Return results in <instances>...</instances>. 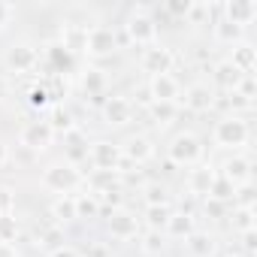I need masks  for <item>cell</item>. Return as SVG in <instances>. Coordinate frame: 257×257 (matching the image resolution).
I'll use <instances>...</instances> for the list:
<instances>
[{
    "instance_id": "cell-47",
    "label": "cell",
    "mask_w": 257,
    "mask_h": 257,
    "mask_svg": "<svg viewBox=\"0 0 257 257\" xmlns=\"http://www.w3.org/2000/svg\"><path fill=\"white\" fill-rule=\"evenodd\" d=\"M10 19H13V7L0 0V28H7V25H10Z\"/></svg>"
},
{
    "instance_id": "cell-3",
    "label": "cell",
    "mask_w": 257,
    "mask_h": 257,
    "mask_svg": "<svg viewBox=\"0 0 257 257\" xmlns=\"http://www.w3.org/2000/svg\"><path fill=\"white\" fill-rule=\"evenodd\" d=\"M124 34H127V40L137 43V46H155V40H158V22L146 10H134L131 16L124 19Z\"/></svg>"
},
{
    "instance_id": "cell-20",
    "label": "cell",
    "mask_w": 257,
    "mask_h": 257,
    "mask_svg": "<svg viewBox=\"0 0 257 257\" xmlns=\"http://www.w3.org/2000/svg\"><path fill=\"white\" fill-rule=\"evenodd\" d=\"M215 170L212 167H197V170H191V176H188V191L194 194V197H209V188H212V182H215Z\"/></svg>"
},
{
    "instance_id": "cell-17",
    "label": "cell",
    "mask_w": 257,
    "mask_h": 257,
    "mask_svg": "<svg viewBox=\"0 0 257 257\" xmlns=\"http://www.w3.org/2000/svg\"><path fill=\"white\" fill-rule=\"evenodd\" d=\"M137 230H140V227H137V215L124 212V209H118V212L109 215V233H112L115 239H134Z\"/></svg>"
},
{
    "instance_id": "cell-39",
    "label": "cell",
    "mask_w": 257,
    "mask_h": 257,
    "mask_svg": "<svg viewBox=\"0 0 257 257\" xmlns=\"http://www.w3.org/2000/svg\"><path fill=\"white\" fill-rule=\"evenodd\" d=\"M40 245H43V248H49V251H55V248H61V245H64V233H61L58 227H49V230L40 236Z\"/></svg>"
},
{
    "instance_id": "cell-43",
    "label": "cell",
    "mask_w": 257,
    "mask_h": 257,
    "mask_svg": "<svg viewBox=\"0 0 257 257\" xmlns=\"http://www.w3.org/2000/svg\"><path fill=\"white\" fill-rule=\"evenodd\" d=\"M203 212H206L209 218H224V212H227V203H218V200H209V197H206V203H203Z\"/></svg>"
},
{
    "instance_id": "cell-27",
    "label": "cell",
    "mask_w": 257,
    "mask_h": 257,
    "mask_svg": "<svg viewBox=\"0 0 257 257\" xmlns=\"http://www.w3.org/2000/svg\"><path fill=\"white\" fill-rule=\"evenodd\" d=\"M185 242H188V251H191L194 257H209V254L215 251V242H212L209 233H197V230H194Z\"/></svg>"
},
{
    "instance_id": "cell-18",
    "label": "cell",
    "mask_w": 257,
    "mask_h": 257,
    "mask_svg": "<svg viewBox=\"0 0 257 257\" xmlns=\"http://www.w3.org/2000/svg\"><path fill=\"white\" fill-rule=\"evenodd\" d=\"M212 82L221 88V91H236L239 88V82H242V73L230 64V61H218L215 67H212Z\"/></svg>"
},
{
    "instance_id": "cell-51",
    "label": "cell",
    "mask_w": 257,
    "mask_h": 257,
    "mask_svg": "<svg viewBox=\"0 0 257 257\" xmlns=\"http://www.w3.org/2000/svg\"><path fill=\"white\" fill-rule=\"evenodd\" d=\"M227 257H242V254H227Z\"/></svg>"
},
{
    "instance_id": "cell-42",
    "label": "cell",
    "mask_w": 257,
    "mask_h": 257,
    "mask_svg": "<svg viewBox=\"0 0 257 257\" xmlns=\"http://www.w3.org/2000/svg\"><path fill=\"white\" fill-rule=\"evenodd\" d=\"M13 206H16V197H13V191L0 185V215H13Z\"/></svg>"
},
{
    "instance_id": "cell-22",
    "label": "cell",
    "mask_w": 257,
    "mask_h": 257,
    "mask_svg": "<svg viewBox=\"0 0 257 257\" xmlns=\"http://www.w3.org/2000/svg\"><path fill=\"white\" fill-rule=\"evenodd\" d=\"M85 34H88V28H79V25H67L58 43L76 55V52H85Z\"/></svg>"
},
{
    "instance_id": "cell-45",
    "label": "cell",
    "mask_w": 257,
    "mask_h": 257,
    "mask_svg": "<svg viewBox=\"0 0 257 257\" xmlns=\"http://www.w3.org/2000/svg\"><path fill=\"white\" fill-rule=\"evenodd\" d=\"M242 245H245V251L251 254V251L257 248V230H245V233H242Z\"/></svg>"
},
{
    "instance_id": "cell-40",
    "label": "cell",
    "mask_w": 257,
    "mask_h": 257,
    "mask_svg": "<svg viewBox=\"0 0 257 257\" xmlns=\"http://www.w3.org/2000/svg\"><path fill=\"white\" fill-rule=\"evenodd\" d=\"M209 16H212V7H209V4H194L191 13H188V22H191V25H203Z\"/></svg>"
},
{
    "instance_id": "cell-23",
    "label": "cell",
    "mask_w": 257,
    "mask_h": 257,
    "mask_svg": "<svg viewBox=\"0 0 257 257\" xmlns=\"http://www.w3.org/2000/svg\"><path fill=\"white\" fill-rule=\"evenodd\" d=\"M82 88H85L88 97H103V91H106V76H103V70L88 67V70L82 73Z\"/></svg>"
},
{
    "instance_id": "cell-50",
    "label": "cell",
    "mask_w": 257,
    "mask_h": 257,
    "mask_svg": "<svg viewBox=\"0 0 257 257\" xmlns=\"http://www.w3.org/2000/svg\"><path fill=\"white\" fill-rule=\"evenodd\" d=\"M7 161H10V149H7V146H4V143H0V167H4V164H7Z\"/></svg>"
},
{
    "instance_id": "cell-7",
    "label": "cell",
    "mask_w": 257,
    "mask_h": 257,
    "mask_svg": "<svg viewBox=\"0 0 257 257\" xmlns=\"http://www.w3.org/2000/svg\"><path fill=\"white\" fill-rule=\"evenodd\" d=\"M88 158H91V164H94L100 173H118V167L124 164L121 146H115V143H109V140H97V143L91 146Z\"/></svg>"
},
{
    "instance_id": "cell-32",
    "label": "cell",
    "mask_w": 257,
    "mask_h": 257,
    "mask_svg": "<svg viewBox=\"0 0 257 257\" xmlns=\"http://www.w3.org/2000/svg\"><path fill=\"white\" fill-rule=\"evenodd\" d=\"M233 185L224 179V176H215V182H212V188H209V200H218V203H227V200H233Z\"/></svg>"
},
{
    "instance_id": "cell-13",
    "label": "cell",
    "mask_w": 257,
    "mask_h": 257,
    "mask_svg": "<svg viewBox=\"0 0 257 257\" xmlns=\"http://www.w3.org/2000/svg\"><path fill=\"white\" fill-rule=\"evenodd\" d=\"M185 106L191 109V112H209V109H215V91L209 88V85H203V82H197V85H191V88H185Z\"/></svg>"
},
{
    "instance_id": "cell-35",
    "label": "cell",
    "mask_w": 257,
    "mask_h": 257,
    "mask_svg": "<svg viewBox=\"0 0 257 257\" xmlns=\"http://www.w3.org/2000/svg\"><path fill=\"white\" fill-rule=\"evenodd\" d=\"M16 236H19V221H16V215H0V242H16Z\"/></svg>"
},
{
    "instance_id": "cell-41",
    "label": "cell",
    "mask_w": 257,
    "mask_h": 257,
    "mask_svg": "<svg viewBox=\"0 0 257 257\" xmlns=\"http://www.w3.org/2000/svg\"><path fill=\"white\" fill-rule=\"evenodd\" d=\"M248 103H254V94H257V85H254V76H242V82H239V88H236Z\"/></svg>"
},
{
    "instance_id": "cell-36",
    "label": "cell",
    "mask_w": 257,
    "mask_h": 257,
    "mask_svg": "<svg viewBox=\"0 0 257 257\" xmlns=\"http://www.w3.org/2000/svg\"><path fill=\"white\" fill-rule=\"evenodd\" d=\"M140 248H143L146 254H161V251H164V233H158V230H146Z\"/></svg>"
},
{
    "instance_id": "cell-12",
    "label": "cell",
    "mask_w": 257,
    "mask_h": 257,
    "mask_svg": "<svg viewBox=\"0 0 257 257\" xmlns=\"http://www.w3.org/2000/svg\"><path fill=\"white\" fill-rule=\"evenodd\" d=\"M103 118L112 127H124L127 121H134V103L127 97H109L103 103Z\"/></svg>"
},
{
    "instance_id": "cell-19",
    "label": "cell",
    "mask_w": 257,
    "mask_h": 257,
    "mask_svg": "<svg viewBox=\"0 0 257 257\" xmlns=\"http://www.w3.org/2000/svg\"><path fill=\"white\" fill-rule=\"evenodd\" d=\"M46 55H49V64H52V70H55V73H61V76L73 73V67H76V55H73L70 49H64L61 43H52Z\"/></svg>"
},
{
    "instance_id": "cell-1",
    "label": "cell",
    "mask_w": 257,
    "mask_h": 257,
    "mask_svg": "<svg viewBox=\"0 0 257 257\" xmlns=\"http://www.w3.org/2000/svg\"><path fill=\"white\" fill-rule=\"evenodd\" d=\"M40 182H43L46 191L67 197L70 191H76V188L82 185V173H79V167H73V164H67V161H58V164H49V167L43 170V179H40Z\"/></svg>"
},
{
    "instance_id": "cell-49",
    "label": "cell",
    "mask_w": 257,
    "mask_h": 257,
    "mask_svg": "<svg viewBox=\"0 0 257 257\" xmlns=\"http://www.w3.org/2000/svg\"><path fill=\"white\" fill-rule=\"evenodd\" d=\"M10 97V79L7 76H0V103H4Z\"/></svg>"
},
{
    "instance_id": "cell-28",
    "label": "cell",
    "mask_w": 257,
    "mask_h": 257,
    "mask_svg": "<svg viewBox=\"0 0 257 257\" xmlns=\"http://www.w3.org/2000/svg\"><path fill=\"white\" fill-rule=\"evenodd\" d=\"M49 127H52L55 134H73V131H76L73 115H70L67 109H61V106L52 109V115H49Z\"/></svg>"
},
{
    "instance_id": "cell-4",
    "label": "cell",
    "mask_w": 257,
    "mask_h": 257,
    "mask_svg": "<svg viewBox=\"0 0 257 257\" xmlns=\"http://www.w3.org/2000/svg\"><path fill=\"white\" fill-rule=\"evenodd\" d=\"M215 143L221 146V149H239V146H245L248 143V124L239 118V115H227V118H221L218 124H215Z\"/></svg>"
},
{
    "instance_id": "cell-24",
    "label": "cell",
    "mask_w": 257,
    "mask_h": 257,
    "mask_svg": "<svg viewBox=\"0 0 257 257\" xmlns=\"http://www.w3.org/2000/svg\"><path fill=\"white\" fill-rule=\"evenodd\" d=\"M191 233H194V218L185 215V212L173 215L170 224H167V230H164V236H173V239H188Z\"/></svg>"
},
{
    "instance_id": "cell-14",
    "label": "cell",
    "mask_w": 257,
    "mask_h": 257,
    "mask_svg": "<svg viewBox=\"0 0 257 257\" xmlns=\"http://www.w3.org/2000/svg\"><path fill=\"white\" fill-rule=\"evenodd\" d=\"M218 176H224L233 188L236 185H245V182H251V161L245 155H233V158H227L221 164V173Z\"/></svg>"
},
{
    "instance_id": "cell-44",
    "label": "cell",
    "mask_w": 257,
    "mask_h": 257,
    "mask_svg": "<svg viewBox=\"0 0 257 257\" xmlns=\"http://www.w3.org/2000/svg\"><path fill=\"white\" fill-rule=\"evenodd\" d=\"M224 106L236 112V109H248L251 103H248V100H245V97H242L239 91H230V94H227V100H224Z\"/></svg>"
},
{
    "instance_id": "cell-25",
    "label": "cell",
    "mask_w": 257,
    "mask_h": 257,
    "mask_svg": "<svg viewBox=\"0 0 257 257\" xmlns=\"http://www.w3.org/2000/svg\"><path fill=\"white\" fill-rule=\"evenodd\" d=\"M52 218L58 224H70L76 221V197H58L52 203Z\"/></svg>"
},
{
    "instance_id": "cell-11",
    "label": "cell",
    "mask_w": 257,
    "mask_h": 257,
    "mask_svg": "<svg viewBox=\"0 0 257 257\" xmlns=\"http://www.w3.org/2000/svg\"><path fill=\"white\" fill-rule=\"evenodd\" d=\"M257 19V4L254 0H227L224 4V22L236 25V28H245Z\"/></svg>"
},
{
    "instance_id": "cell-6",
    "label": "cell",
    "mask_w": 257,
    "mask_h": 257,
    "mask_svg": "<svg viewBox=\"0 0 257 257\" xmlns=\"http://www.w3.org/2000/svg\"><path fill=\"white\" fill-rule=\"evenodd\" d=\"M115 49H118V37H115L112 28L94 25V28L85 34V52H88L91 58H109Z\"/></svg>"
},
{
    "instance_id": "cell-33",
    "label": "cell",
    "mask_w": 257,
    "mask_h": 257,
    "mask_svg": "<svg viewBox=\"0 0 257 257\" xmlns=\"http://www.w3.org/2000/svg\"><path fill=\"white\" fill-rule=\"evenodd\" d=\"M143 197H146V206H167V203H170V200H167V188L158 185V182H149V185L143 188Z\"/></svg>"
},
{
    "instance_id": "cell-10",
    "label": "cell",
    "mask_w": 257,
    "mask_h": 257,
    "mask_svg": "<svg viewBox=\"0 0 257 257\" xmlns=\"http://www.w3.org/2000/svg\"><path fill=\"white\" fill-rule=\"evenodd\" d=\"M149 97H152V103H176L182 97V85H179V79L173 73L152 76L149 79Z\"/></svg>"
},
{
    "instance_id": "cell-29",
    "label": "cell",
    "mask_w": 257,
    "mask_h": 257,
    "mask_svg": "<svg viewBox=\"0 0 257 257\" xmlns=\"http://www.w3.org/2000/svg\"><path fill=\"white\" fill-rule=\"evenodd\" d=\"M149 115H152V121L155 124H173L176 121V115H179V106L176 103H152L149 106Z\"/></svg>"
},
{
    "instance_id": "cell-9",
    "label": "cell",
    "mask_w": 257,
    "mask_h": 257,
    "mask_svg": "<svg viewBox=\"0 0 257 257\" xmlns=\"http://www.w3.org/2000/svg\"><path fill=\"white\" fill-rule=\"evenodd\" d=\"M4 64H7V70H13V73H31V70L40 64V55H37V49H34L31 43H13V46L7 49Z\"/></svg>"
},
{
    "instance_id": "cell-31",
    "label": "cell",
    "mask_w": 257,
    "mask_h": 257,
    "mask_svg": "<svg viewBox=\"0 0 257 257\" xmlns=\"http://www.w3.org/2000/svg\"><path fill=\"white\" fill-rule=\"evenodd\" d=\"M233 230L245 233V230H257V221H254V209H242V206H233Z\"/></svg>"
},
{
    "instance_id": "cell-37",
    "label": "cell",
    "mask_w": 257,
    "mask_h": 257,
    "mask_svg": "<svg viewBox=\"0 0 257 257\" xmlns=\"http://www.w3.org/2000/svg\"><path fill=\"white\" fill-rule=\"evenodd\" d=\"M49 100H52V91H49L46 85H34V88L28 91V103H31L34 109H43V106H49Z\"/></svg>"
},
{
    "instance_id": "cell-15",
    "label": "cell",
    "mask_w": 257,
    "mask_h": 257,
    "mask_svg": "<svg viewBox=\"0 0 257 257\" xmlns=\"http://www.w3.org/2000/svg\"><path fill=\"white\" fill-rule=\"evenodd\" d=\"M155 155V146H152V140L149 137H143V134H137V137H131L124 146H121V158L124 161H131V164H146L149 158Z\"/></svg>"
},
{
    "instance_id": "cell-16",
    "label": "cell",
    "mask_w": 257,
    "mask_h": 257,
    "mask_svg": "<svg viewBox=\"0 0 257 257\" xmlns=\"http://www.w3.org/2000/svg\"><path fill=\"white\" fill-rule=\"evenodd\" d=\"M242 76H254V67H257V49L251 46V43H236L233 46V52H230V58H227Z\"/></svg>"
},
{
    "instance_id": "cell-30",
    "label": "cell",
    "mask_w": 257,
    "mask_h": 257,
    "mask_svg": "<svg viewBox=\"0 0 257 257\" xmlns=\"http://www.w3.org/2000/svg\"><path fill=\"white\" fill-rule=\"evenodd\" d=\"M100 200L94 197V194H82V197H76V218H100Z\"/></svg>"
},
{
    "instance_id": "cell-48",
    "label": "cell",
    "mask_w": 257,
    "mask_h": 257,
    "mask_svg": "<svg viewBox=\"0 0 257 257\" xmlns=\"http://www.w3.org/2000/svg\"><path fill=\"white\" fill-rule=\"evenodd\" d=\"M0 257H19L16 245H10V242H0Z\"/></svg>"
},
{
    "instance_id": "cell-46",
    "label": "cell",
    "mask_w": 257,
    "mask_h": 257,
    "mask_svg": "<svg viewBox=\"0 0 257 257\" xmlns=\"http://www.w3.org/2000/svg\"><path fill=\"white\" fill-rule=\"evenodd\" d=\"M49 257H82L76 248H70V245H61V248H55V251H49Z\"/></svg>"
},
{
    "instance_id": "cell-8",
    "label": "cell",
    "mask_w": 257,
    "mask_h": 257,
    "mask_svg": "<svg viewBox=\"0 0 257 257\" xmlns=\"http://www.w3.org/2000/svg\"><path fill=\"white\" fill-rule=\"evenodd\" d=\"M52 140H55V131L49 127V121H28L19 134V143L31 152H46Z\"/></svg>"
},
{
    "instance_id": "cell-21",
    "label": "cell",
    "mask_w": 257,
    "mask_h": 257,
    "mask_svg": "<svg viewBox=\"0 0 257 257\" xmlns=\"http://www.w3.org/2000/svg\"><path fill=\"white\" fill-rule=\"evenodd\" d=\"M170 218H173L170 203H167V206H146V227H149V230L164 233V230H167V224H170Z\"/></svg>"
},
{
    "instance_id": "cell-5",
    "label": "cell",
    "mask_w": 257,
    "mask_h": 257,
    "mask_svg": "<svg viewBox=\"0 0 257 257\" xmlns=\"http://www.w3.org/2000/svg\"><path fill=\"white\" fill-rule=\"evenodd\" d=\"M140 67H143V73H149V76H167V73H173V67H176V55H173V49L155 43V46H149V49L143 52Z\"/></svg>"
},
{
    "instance_id": "cell-2",
    "label": "cell",
    "mask_w": 257,
    "mask_h": 257,
    "mask_svg": "<svg viewBox=\"0 0 257 257\" xmlns=\"http://www.w3.org/2000/svg\"><path fill=\"white\" fill-rule=\"evenodd\" d=\"M167 158L170 164H179V167H194L200 164L203 158V143L194 137V134H176L167 146Z\"/></svg>"
},
{
    "instance_id": "cell-34",
    "label": "cell",
    "mask_w": 257,
    "mask_h": 257,
    "mask_svg": "<svg viewBox=\"0 0 257 257\" xmlns=\"http://www.w3.org/2000/svg\"><path fill=\"white\" fill-rule=\"evenodd\" d=\"M254 200H257V191H254L251 182L236 185V191H233V203H236V206H242V209H254Z\"/></svg>"
},
{
    "instance_id": "cell-26",
    "label": "cell",
    "mask_w": 257,
    "mask_h": 257,
    "mask_svg": "<svg viewBox=\"0 0 257 257\" xmlns=\"http://www.w3.org/2000/svg\"><path fill=\"white\" fill-rule=\"evenodd\" d=\"M242 37H245V28H236V25H230V22H215V40L218 43H227V46H236V43H242Z\"/></svg>"
},
{
    "instance_id": "cell-38",
    "label": "cell",
    "mask_w": 257,
    "mask_h": 257,
    "mask_svg": "<svg viewBox=\"0 0 257 257\" xmlns=\"http://www.w3.org/2000/svg\"><path fill=\"white\" fill-rule=\"evenodd\" d=\"M191 7H194V0H167V7H164V10H167L173 19H188Z\"/></svg>"
}]
</instances>
